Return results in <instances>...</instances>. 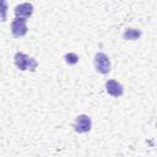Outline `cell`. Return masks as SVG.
Segmentation results:
<instances>
[{"instance_id": "9c48e42d", "label": "cell", "mask_w": 157, "mask_h": 157, "mask_svg": "<svg viewBox=\"0 0 157 157\" xmlns=\"http://www.w3.org/2000/svg\"><path fill=\"white\" fill-rule=\"evenodd\" d=\"M2 21H6V0H2Z\"/></svg>"}, {"instance_id": "5b68a950", "label": "cell", "mask_w": 157, "mask_h": 157, "mask_svg": "<svg viewBox=\"0 0 157 157\" xmlns=\"http://www.w3.org/2000/svg\"><path fill=\"white\" fill-rule=\"evenodd\" d=\"M105 91H107V93L110 94L112 97L118 98V97L123 96V93H124V87H123L121 83H119V82L115 81V80H108V81L105 82Z\"/></svg>"}, {"instance_id": "277c9868", "label": "cell", "mask_w": 157, "mask_h": 157, "mask_svg": "<svg viewBox=\"0 0 157 157\" xmlns=\"http://www.w3.org/2000/svg\"><path fill=\"white\" fill-rule=\"evenodd\" d=\"M28 32L27 27V20L22 17H15L11 22V33L15 38L23 37Z\"/></svg>"}, {"instance_id": "6da1fadb", "label": "cell", "mask_w": 157, "mask_h": 157, "mask_svg": "<svg viewBox=\"0 0 157 157\" xmlns=\"http://www.w3.org/2000/svg\"><path fill=\"white\" fill-rule=\"evenodd\" d=\"M13 61H15V65L18 70L21 71H26V70H31V71H34L38 63L34 58H31L28 56L27 54L25 53H21V52H17L15 54V58H13Z\"/></svg>"}, {"instance_id": "8992f818", "label": "cell", "mask_w": 157, "mask_h": 157, "mask_svg": "<svg viewBox=\"0 0 157 157\" xmlns=\"http://www.w3.org/2000/svg\"><path fill=\"white\" fill-rule=\"evenodd\" d=\"M33 5L31 2H23V4H20L15 7L13 12H15V16L16 17H22V18H28L32 16L33 13Z\"/></svg>"}, {"instance_id": "3957f363", "label": "cell", "mask_w": 157, "mask_h": 157, "mask_svg": "<svg viewBox=\"0 0 157 157\" xmlns=\"http://www.w3.org/2000/svg\"><path fill=\"white\" fill-rule=\"evenodd\" d=\"M74 130L77 132V134H85V132H88L92 128V120L88 115L86 114H80L76 117L75 121H74Z\"/></svg>"}, {"instance_id": "52a82bcc", "label": "cell", "mask_w": 157, "mask_h": 157, "mask_svg": "<svg viewBox=\"0 0 157 157\" xmlns=\"http://www.w3.org/2000/svg\"><path fill=\"white\" fill-rule=\"evenodd\" d=\"M142 36V32L137 28H126L123 33V38L125 40H136Z\"/></svg>"}, {"instance_id": "7a4b0ae2", "label": "cell", "mask_w": 157, "mask_h": 157, "mask_svg": "<svg viewBox=\"0 0 157 157\" xmlns=\"http://www.w3.org/2000/svg\"><path fill=\"white\" fill-rule=\"evenodd\" d=\"M94 67L99 74L107 75L110 71V60H109L108 55L102 52L97 53L94 55Z\"/></svg>"}, {"instance_id": "ba28073f", "label": "cell", "mask_w": 157, "mask_h": 157, "mask_svg": "<svg viewBox=\"0 0 157 157\" xmlns=\"http://www.w3.org/2000/svg\"><path fill=\"white\" fill-rule=\"evenodd\" d=\"M64 59L67 65H75L78 63V55L76 53H67V54H65Z\"/></svg>"}]
</instances>
